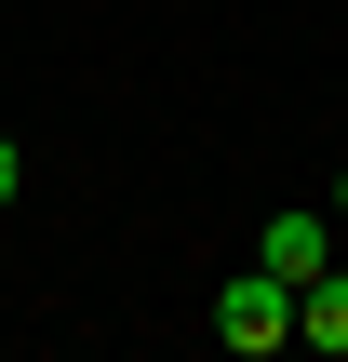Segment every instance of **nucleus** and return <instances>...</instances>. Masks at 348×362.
<instances>
[{"label": "nucleus", "mask_w": 348, "mask_h": 362, "mask_svg": "<svg viewBox=\"0 0 348 362\" xmlns=\"http://www.w3.org/2000/svg\"><path fill=\"white\" fill-rule=\"evenodd\" d=\"M215 349H241V362L295 349V282H282V269H241V282L215 296Z\"/></svg>", "instance_id": "1"}, {"label": "nucleus", "mask_w": 348, "mask_h": 362, "mask_svg": "<svg viewBox=\"0 0 348 362\" xmlns=\"http://www.w3.org/2000/svg\"><path fill=\"white\" fill-rule=\"evenodd\" d=\"M255 269H282V282H308V269H335V215H268V242H255Z\"/></svg>", "instance_id": "2"}, {"label": "nucleus", "mask_w": 348, "mask_h": 362, "mask_svg": "<svg viewBox=\"0 0 348 362\" xmlns=\"http://www.w3.org/2000/svg\"><path fill=\"white\" fill-rule=\"evenodd\" d=\"M295 349L348 362V269H308V282H295Z\"/></svg>", "instance_id": "3"}, {"label": "nucleus", "mask_w": 348, "mask_h": 362, "mask_svg": "<svg viewBox=\"0 0 348 362\" xmlns=\"http://www.w3.org/2000/svg\"><path fill=\"white\" fill-rule=\"evenodd\" d=\"M13 188H27V148H13V134H0V202H13Z\"/></svg>", "instance_id": "4"}, {"label": "nucleus", "mask_w": 348, "mask_h": 362, "mask_svg": "<svg viewBox=\"0 0 348 362\" xmlns=\"http://www.w3.org/2000/svg\"><path fill=\"white\" fill-rule=\"evenodd\" d=\"M335 215H348V175H335Z\"/></svg>", "instance_id": "5"}]
</instances>
